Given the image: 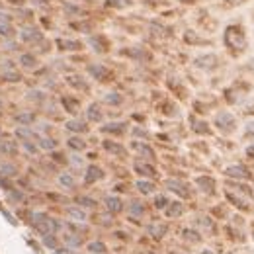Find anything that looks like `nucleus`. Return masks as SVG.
Returning a JSON list of instances; mask_svg holds the SVG:
<instances>
[{
  "label": "nucleus",
  "instance_id": "f257e3e1",
  "mask_svg": "<svg viewBox=\"0 0 254 254\" xmlns=\"http://www.w3.org/2000/svg\"><path fill=\"white\" fill-rule=\"evenodd\" d=\"M223 39H225L227 49H229L233 55H240V53L246 49V33H244V29H242V25H238V23L227 25V27H225V33H223Z\"/></svg>",
  "mask_w": 254,
  "mask_h": 254
},
{
  "label": "nucleus",
  "instance_id": "f03ea898",
  "mask_svg": "<svg viewBox=\"0 0 254 254\" xmlns=\"http://www.w3.org/2000/svg\"><path fill=\"white\" fill-rule=\"evenodd\" d=\"M31 221H33V225H35V229H37V233L41 234V236H47V234H55L59 229H61V223L57 221V219H53V217H47L45 213H31Z\"/></svg>",
  "mask_w": 254,
  "mask_h": 254
},
{
  "label": "nucleus",
  "instance_id": "7ed1b4c3",
  "mask_svg": "<svg viewBox=\"0 0 254 254\" xmlns=\"http://www.w3.org/2000/svg\"><path fill=\"white\" fill-rule=\"evenodd\" d=\"M213 125H215L219 131H223V133H231V131H234L236 119H234V115H233L231 111H219V113L215 115V119H213Z\"/></svg>",
  "mask_w": 254,
  "mask_h": 254
},
{
  "label": "nucleus",
  "instance_id": "20e7f679",
  "mask_svg": "<svg viewBox=\"0 0 254 254\" xmlns=\"http://www.w3.org/2000/svg\"><path fill=\"white\" fill-rule=\"evenodd\" d=\"M18 37L23 43H37L43 39V31L37 25H21L18 29Z\"/></svg>",
  "mask_w": 254,
  "mask_h": 254
},
{
  "label": "nucleus",
  "instance_id": "39448f33",
  "mask_svg": "<svg viewBox=\"0 0 254 254\" xmlns=\"http://www.w3.org/2000/svg\"><path fill=\"white\" fill-rule=\"evenodd\" d=\"M0 78H4L8 82H18L21 78V74L12 64V61H2V64H0Z\"/></svg>",
  "mask_w": 254,
  "mask_h": 254
},
{
  "label": "nucleus",
  "instance_id": "423d86ee",
  "mask_svg": "<svg viewBox=\"0 0 254 254\" xmlns=\"http://www.w3.org/2000/svg\"><path fill=\"white\" fill-rule=\"evenodd\" d=\"M16 137L21 139V141H33V139L39 141L41 135H39L37 131H33L29 125H18V127H16Z\"/></svg>",
  "mask_w": 254,
  "mask_h": 254
},
{
  "label": "nucleus",
  "instance_id": "0eeeda50",
  "mask_svg": "<svg viewBox=\"0 0 254 254\" xmlns=\"http://www.w3.org/2000/svg\"><path fill=\"white\" fill-rule=\"evenodd\" d=\"M131 148H133L135 152H139L145 160H147V158H148V160L154 158V150H152L147 143H143V141H133V143H131Z\"/></svg>",
  "mask_w": 254,
  "mask_h": 254
},
{
  "label": "nucleus",
  "instance_id": "6e6552de",
  "mask_svg": "<svg viewBox=\"0 0 254 254\" xmlns=\"http://www.w3.org/2000/svg\"><path fill=\"white\" fill-rule=\"evenodd\" d=\"M133 170H135L137 174H141V176H148V178L156 174L154 166L148 164V162H145V160H135V162H133Z\"/></svg>",
  "mask_w": 254,
  "mask_h": 254
},
{
  "label": "nucleus",
  "instance_id": "1a4fd4ad",
  "mask_svg": "<svg viewBox=\"0 0 254 254\" xmlns=\"http://www.w3.org/2000/svg\"><path fill=\"white\" fill-rule=\"evenodd\" d=\"M102 176H104L102 168L96 166V164H90V166L86 168V174H84V184H94V182H98Z\"/></svg>",
  "mask_w": 254,
  "mask_h": 254
},
{
  "label": "nucleus",
  "instance_id": "9d476101",
  "mask_svg": "<svg viewBox=\"0 0 254 254\" xmlns=\"http://www.w3.org/2000/svg\"><path fill=\"white\" fill-rule=\"evenodd\" d=\"M88 74H90L92 78H96V80H106V76L109 74V70H107L104 64L94 63V64H90V66H88Z\"/></svg>",
  "mask_w": 254,
  "mask_h": 254
},
{
  "label": "nucleus",
  "instance_id": "9b49d317",
  "mask_svg": "<svg viewBox=\"0 0 254 254\" xmlns=\"http://www.w3.org/2000/svg\"><path fill=\"white\" fill-rule=\"evenodd\" d=\"M55 43H57V47L61 51H78V49H82V43L74 41V39H63V37H59Z\"/></svg>",
  "mask_w": 254,
  "mask_h": 254
},
{
  "label": "nucleus",
  "instance_id": "f8f14e48",
  "mask_svg": "<svg viewBox=\"0 0 254 254\" xmlns=\"http://www.w3.org/2000/svg\"><path fill=\"white\" fill-rule=\"evenodd\" d=\"M217 55H199V57H195V64L199 66V68H213V66H217Z\"/></svg>",
  "mask_w": 254,
  "mask_h": 254
},
{
  "label": "nucleus",
  "instance_id": "ddd939ff",
  "mask_svg": "<svg viewBox=\"0 0 254 254\" xmlns=\"http://www.w3.org/2000/svg\"><path fill=\"white\" fill-rule=\"evenodd\" d=\"M18 61H20V64H21L23 68H35V66L39 64V61H37V57H35L33 53H20Z\"/></svg>",
  "mask_w": 254,
  "mask_h": 254
},
{
  "label": "nucleus",
  "instance_id": "4468645a",
  "mask_svg": "<svg viewBox=\"0 0 254 254\" xmlns=\"http://www.w3.org/2000/svg\"><path fill=\"white\" fill-rule=\"evenodd\" d=\"M225 174L231 176V178H240V180L248 178V170H246L244 166H240V164H233V166H229V168L225 170Z\"/></svg>",
  "mask_w": 254,
  "mask_h": 254
},
{
  "label": "nucleus",
  "instance_id": "2eb2a0df",
  "mask_svg": "<svg viewBox=\"0 0 254 254\" xmlns=\"http://www.w3.org/2000/svg\"><path fill=\"white\" fill-rule=\"evenodd\" d=\"M164 211H166V217H168V219L180 217V215L184 213V203H180V201H170Z\"/></svg>",
  "mask_w": 254,
  "mask_h": 254
},
{
  "label": "nucleus",
  "instance_id": "dca6fc26",
  "mask_svg": "<svg viewBox=\"0 0 254 254\" xmlns=\"http://www.w3.org/2000/svg\"><path fill=\"white\" fill-rule=\"evenodd\" d=\"M106 207H107V211H111V213H119V211L123 209V201H121V197H117V195H107V197H106Z\"/></svg>",
  "mask_w": 254,
  "mask_h": 254
},
{
  "label": "nucleus",
  "instance_id": "f3484780",
  "mask_svg": "<svg viewBox=\"0 0 254 254\" xmlns=\"http://www.w3.org/2000/svg\"><path fill=\"white\" fill-rule=\"evenodd\" d=\"M86 117L92 123H100L102 121V109H100V106L98 104H90L88 109H86Z\"/></svg>",
  "mask_w": 254,
  "mask_h": 254
},
{
  "label": "nucleus",
  "instance_id": "a211bd4d",
  "mask_svg": "<svg viewBox=\"0 0 254 254\" xmlns=\"http://www.w3.org/2000/svg\"><path fill=\"white\" fill-rule=\"evenodd\" d=\"M125 125L127 123H123V121H111V123L102 125V131L104 133H117V135H121L125 131Z\"/></svg>",
  "mask_w": 254,
  "mask_h": 254
},
{
  "label": "nucleus",
  "instance_id": "6ab92c4d",
  "mask_svg": "<svg viewBox=\"0 0 254 254\" xmlns=\"http://www.w3.org/2000/svg\"><path fill=\"white\" fill-rule=\"evenodd\" d=\"M14 119H16L18 125H31L35 121V113H31V111H20V113H16Z\"/></svg>",
  "mask_w": 254,
  "mask_h": 254
},
{
  "label": "nucleus",
  "instance_id": "aec40b11",
  "mask_svg": "<svg viewBox=\"0 0 254 254\" xmlns=\"http://www.w3.org/2000/svg\"><path fill=\"white\" fill-rule=\"evenodd\" d=\"M66 215H68V219L78 221V223H84V221H86V211L80 209V207H68V209H66Z\"/></svg>",
  "mask_w": 254,
  "mask_h": 254
},
{
  "label": "nucleus",
  "instance_id": "412c9836",
  "mask_svg": "<svg viewBox=\"0 0 254 254\" xmlns=\"http://www.w3.org/2000/svg\"><path fill=\"white\" fill-rule=\"evenodd\" d=\"M68 131H72V133H84L86 129H88V125L84 123V121H80V119H70V121H66V125H64Z\"/></svg>",
  "mask_w": 254,
  "mask_h": 254
},
{
  "label": "nucleus",
  "instance_id": "4be33fe9",
  "mask_svg": "<svg viewBox=\"0 0 254 254\" xmlns=\"http://www.w3.org/2000/svg\"><path fill=\"white\" fill-rule=\"evenodd\" d=\"M104 148L111 154H117V156H125V148L119 145V143H113V141H104Z\"/></svg>",
  "mask_w": 254,
  "mask_h": 254
},
{
  "label": "nucleus",
  "instance_id": "5701e85b",
  "mask_svg": "<svg viewBox=\"0 0 254 254\" xmlns=\"http://www.w3.org/2000/svg\"><path fill=\"white\" fill-rule=\"evenodd\" d=\"M166 188H168L170 191L178 193V195H188V191H186V186H184L182 182H178V180H166Z\"/></svg>",
  "mask_w": 254,
  "mask_h": 254
},
{
  "label": "nucleus",
  "instance_id": "b1692460",
  "mask_svg": "<svg viewBox=\"0 0 254 254\" xmlns=\"http://www.w3.org/2000/svg\"><path fill=\"white\" fill-rule=\"evenodd\" d=\"M18 35L14 23H0V37L2 39H14Z\"/></svg>",
  "mask_w": 254,
  "mask_h": 254
},
{
  "label": "nucleus",
  "instance_id": "393cba45",
  "mask_svg": "<svg viewBox=\"0 0 254 254\" xmlns=\"http://www.w3.org/2000/svg\"><path fill=\"white\" fill-rule=\"evenodd\" d=\"M14 152H16V141L0 139V154H14Z\"/></svg>",
  "mask_w": 254,
  "mask_h": 254
},
{
  "label": "nucleus",
  "instance_id": "a878e982",
  "mask_svg": "<svg viewBox=\"0 0 254 254\" xmlns=\"http://www.w3.org/2000/svg\"><path fill=\"white\" fill-rule=\"evenodd\" d=\"M59 184H61V188H64V190H72V188H74V176L68 174V172H63V174L59 176Z\"/></svg>",
  "mask_w": 254,
  "mask_h": 254
},
{
  "label": "nucleus",
  "instance_id": "bb28decb",
  "mask_svg": "<svg viewBox=\"0 0 254 254\" xmlns=\"http://www.w3.org/2000/svg\"><path fill=\"white\" fill-rule=\"evenodd\" d=\"M137 190L141 191V193H145V195H150L152 191H154V184L152 182H148V180H137Z\"/></svg>",
  "mask_w": 254,
  "mask_h": 254
},
{
  "label": "nucleus",
  "instance_id": "cd10ccee",
  "mask_svg": "<svg viewBox=\"0 0 254 254\" xmlns=\"http://www.w3.org/2000/svg\"><path fill=\"white\" fill-rule=\"evenodd\" d=\"M16 172L18 168L12 162H6V160L0 162V176H16Z\"/></svg>",
  "mask_w": 254,
  "mask_h": 254
},
{
  "label": "nucleus",
  "instance_id": "c85d7f7f",
  "mask_svg": "<svg viewBox=\"0 0 254 254\" xmlns=\"http://www.w3.org/2000/svg\"><path fill=\"white\" fill-rule=\"evenodd\" d=\"M143 213H145L143 203H141V201H131V205H129V215H131V217H143Z\"/></svg>",
  "mask_w": 254,
  "mask_h": 254
},
{
  "label": "nucleus",
  "instance_id": "c756f323",
  "mask_svg": "<svg viewBox=\"0 0 254 254\" xmlns=\"http://www.w3.org/2000/svg\"><path fill=\"white\" fill-rule=\"evenodd\" d=\"M63 106H64V109L70 111V113H76V111H78V100H74V98H63Z\"/></svg>",
  "mask_w": 254,
  "mask_h": 254
},
{
  "label": "nucleus",
  "instance_id": "7c9ffc66",
  "mask_svg": "<svg viewBox=\"0 0 254 254\" xmlns=\"http://www.w3.org/2000/svg\"><path fill=\"white\" fill-rule=\"evenodd\" d=\"M57 141L51 139V137H39V147L45 148V150H51V148H57Z\"/></svg>",
  "mask_w": 254,
  "mask_h": 254
},
{
  "label": "nucleus",
  "instance_id": "2f4dec72",
  "mask_svg": "<svg viewBox=\"0 0 254 254\" xmlns=\"http://www.w3.org/2000/svg\"><path fill=\"white\" fill-rule=\"evenodd\" d=\"M66 145H68L72 150H82V148L86 147V143H84L80 137H76V135H74V137H70V139L66 141Z\"/></svg>",
  "mask_w": 254,
  "mask_h": 254
},
{
  "label": "nucleus",
  "instance_id": "473e14b6",
  "mask_svg": "<svg viewBox=\"0 0 254 254\" xmlns=\"http://www.w3.org/2000/svg\"><path fill=\"white\" fill-rule=\"evenodd\" d=\"M195 184H197V186H201V190H203V191H211V190H213V186H215V182H213L211 178H205V176L197 178V180H195Z\"/></svg>",
  "mask_w": 254,
  "mask_h": 254
},
{
  "label": "nucleus",
  "instance_id": "72a5a7b5",
  "mask_svg": "<svg viewBox=\"0 0 254 254\" xmlns=\"http://www.w3.org/2000/svg\"><path fill=\"white\" fill-rule=\"evenodd\" d=\"M88 250H90L92 254H104V252H106V244L100 242V240H94V242L88 244Z\"/></svg>",
  "mask_w": 254,
  "mask_h": 254
},
{
  "label": "nucleus",
  "instance_id": "f704fd0d",
  "mask_svg": "<svg viewBox=\"0 0 254 254\" xmlns=\"http://www.w3.org/2000/svg\"><path fill=\"white\" fill-rule=\"evenodd\" d=\"M102 41H104V37H100V35H94V37L88 39L90 45H96V47H94L96 53H104V51H106V47H102Z\"/></svg>",
  "mask_w": 254,
  "mask_h": 254
},
{
  "label": "nucleus",
  "instance_id": "c9c22d12",
  "mask_svg": "<svg viewBox=\"0 0 254 254\" xmlns=\"http://www.w3.org/2000/svg\"><path fill=\"white\" fill-rule=\"evenodd\" d=\"M131 2L129 0H104V6L106 8H125L129 6Z\"/></svg>",
  "mask_w": 254,
  "mask_h": 254
},
{
  "label": "nucleus",
  "instance_id": "e433bc0d",
  "mask_svg": "<svg viewBox=\"0 0 254 254\" xmlns=\"http://www.w3.org/2000/svg\"><path fill=\"white\" fill-rule=\"evenodd\" d=\"M104 100H106V104H111V106H119L121 104V96L117 92H107Z\"/></svg>",
  "mask_w": 254,
  "mask_h": 254
},
{
  "label": "nucleus",
  "instance_id": "4c0bfd02",
  "mask_svg": "<svg viewBox=\"0 0 254 254\" xmlns=\"http://www.w3.org/2000/svg\"><path fill=\"white\" fill-rule=\"evenodd\" d=\"M8 199L14 201V203H21L23 201V193L18 191V190H8Z\"/></svg>",
  "mask_w": 254,
  "mask_h": 254
},
{
  "label": "nucleus",
  "instance_id": "58836bf2",
  "mask_svg": "<svg viewBox=\"0 0 254 254\" xmlns=\"http://www.w3.org/2000/svg\"><path fill=\"white\" fill-rule=\"evenodd\" d=\"M168 203H170V201H168L166 195H156V199H154V207H156V209H166Z\"/></svg>",
  "mask_w": 254,
  "mask_h": 254
},
{
  "label": "nucleus",
  "instance_id": "ea45409f",
  "mask_svg": "<svg viewBox=\"0 0 254 254\" xmlns=\"http://www.w3.org/2000/svg\"><path fill=\"white\" fill-rule=\"evenodd\" d=\"M64 14L66 16H74V14H82V10L74 4H64Z\"/></svg>",
  "mask_w": 254,
  "mask_h": 254
},
{
  "label": "nucleus",
  "instance_id": "a19ab883",
  "mask_svg": "<svg viewBox=\"0 0 254 254\" xmlns=\"http://www.w3.org/2000/svg\"><path fill=\"white\" fill-rule=\"evenodd\" d=\"M21 148H25L29 154L37 152V145H33V141H21Z\"/></svg>",
  "mask_w": 254,
  "mask_h": 254
},
{
  "label": "nucleus",
  "instance_id": "79ce46f5",
  "mask_svg": "<svg viewBox=\"0 0 254 254\" xmlns=\"http://www.w3.org/2000/svg\"><path fill=\"white\" fill-rule=\"evenodd\" d=\"M0 23H14V16L0 8Z\"/></svg>",
  "mask_w": 254,
  "mask_h": 254
},
{
  "label": "nucleus",
  "instance_id": "37998d69",
  "mask_svg": "<svg viewBox=\"0 0 254 254\" xmlns=\"http://www.w3.org/2000/svg\"><path fill=\"white\" fill-rule=\"evenodd\" d=\"M64 242L72 248V246H78V244H80V238H78V236H72V234H64Z\"/></svg>",
  "mask_w": 254,
  "mask_h": 254
},
{
  "label": "nucleus",
  "instance_id": "c03bdc74",
  "mask_svg": "<svg viewBox=\"0 0 254 254\" xmlns=\"http://www.w3.org/2000/svg\"><path fill=\"white\" fill-rule=\"evenodd\" d=\"M244 137H248V139L254 137V121H248V123L244 125Z\"/></svg>",
  "mask_w": 254,
  "mask_h": 254
},
{
  "label": "nucleus",
  "instance_id": "a18cd8bd",
  "mask_svg": "<svg viewBox=\"0 0 254 254\" xmlns=\"http://www.w3.org/2000/svg\"><path fill=\"white\" fill-rule=\"evenodd\" d=\"M43 242H45L49 248H53V250L57 248V240H55V236H53V234H47V236H43Z\"/></svg>",
  "mask_w": 254,
  "mask_h": 254
},
{
  "label": "nucleus",
  "instance_id": "49530a36",
  "mask_svg": "<svg viewBox=\"0 0 254 254\" xmlns=\"http://www.w3.org/2000/svg\"><path fill=\"white\" fill-rule=\"evenodd\" d=\"M78 203L84 205V207H94L96 205V201L92 197H78Z\"/></svg>",
  "mask_w": 254,
  "mask_h": 254
},
{
  "label": "nucleus",
  "instance_id": "de8ad7c7",
  "mask_svg": "<svg viewBox=\"0 0 254 254\" xmlns=\"http://www.w3.org/2000/svg\"><path fill=\"white\" fill-rule=\"evenodd\" d=\"M129 55H133V57H139V59H147L148 55L145 53V51H141V49H131L129 51Z\"/></svg>",
  "mask_w": 254,
  "mask_h": 254
},
{
  "label": "nucleus",
  "instance_id": "09e8293b",
  "mask_svg": "<svg viewBox=\"0 0 254 254\" xmlns=\"http://www.w3.org/2000/svg\"><path fill=\"white\" fill-rule=\"evenodd\" d=\"M148 231H150V233H158V236H160V234L164 233V227H158V225H150V227H148Z\"/></svg>",
  "mask_w": 254,
  "mask_h": 254
},
{
  "label": "nucleus",
  "instance_id": "8fccbe9b",
  "mask_svg": "<svg viewBox=\"0 0 254 254\" xmlns=\"http://www.w3.org/2000/svg\"><path fill=\"white\" fill-rule=\"evenodd\" d=\"M70 162H72L74 166H80V164H82V160L78 158V154H72V156H70Z\"/></svg>",
  "mask_w": 254,
  "mask_h": 254
},
{
  "label": "nucleus",
  "instance_id": "3c124183",
  "mask_svg": "<svg viewBox=\"0 0 254 254\" xmlns=\"http://www.w3.org/2000/svg\"><path fill=\"white\" fill-rule=\"evenodd\" d=\"M246 156H250V158H254V145H250V147H246Z\"/></svg>",
  "mask_w": 254,
  "mask_h": 254
},
{
  "label": "nucleus",
  "instance_id": "603ef678",
  "mask_svg": "<svg viewBox=\"0 0 254 254\" xmlns=\"http://www.w3.org/2000/svg\"><path fill=\"white\" fill-rule=\"evenodd\" d=\"M8 4H14V6H21L23 4V0H6Z\"/></svg>",
  "mask_w": 254,
  "mask_h": 254
},
{
  "label": "nucleus",
  "instance_id": "864d4df0",
  "mask_svg": "<svg viewBox=\"0 0 254 254\" xmlns=\"http://www.w3.org/2000/svg\"><path fill=\"white\" fill-rule=\"evenodd\" d=\"M227 2H229V4H240L242 0H227Z\"/></svg>",
  "mask_w": 254,
  "mask_h": 254
},
{
  "label": "nucleus",
  "instance_id": "5fc2aeb1",
  "mask_svg": "<svg viewBox=\"0 0 254 254\" xmlns=\"http://www.w3.org/2000/svg\"><path fill=\"white\" fill-rule=\"evenodd\" d=\"M180 2H186V4H191L193 0H180Z\"/></svg>",
  "mask_w": 254,
  "mask_h": 254
},
{
  "label": "nucleus",
  "instance_id": "6e6d98bb",
  "mask_svg": "<svg viewBox=\"0 0 254 254\" xmlns=\"http://www.w3.org/2000/svg\"><path fill=\"white\" fill-rule=\"evenodd\" d=\"M2 106H4V100H2V98H0V107H2Z\"/></svg>",
  "mask_w": 254,
  "mask_h": 254
},
{
  "label": "nucleus",
  "instance_id": "4d7b16f0",
  "mask_svg": "<svg viewBox=\"0 0 254 254\" xmlns=\"http://www.w3.org/2000/svg\"><path fill=\"white\" fill-rule=\"evenodd\" d=\"M84 2H92V0H84Z\"/></svg>",
  "mask_w": 254,
  "mask_h": 254
}]
</instances>
